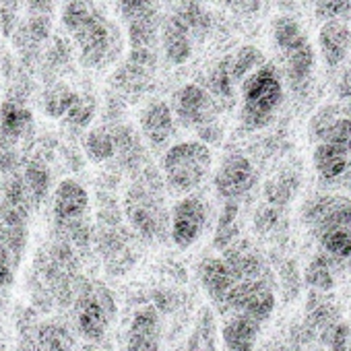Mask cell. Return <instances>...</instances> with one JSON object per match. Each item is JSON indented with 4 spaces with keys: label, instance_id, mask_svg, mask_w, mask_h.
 <instances>
[{
    "label": "cell",
    "instance_id": "obj_1",
    "mask_svg": "<svg viewBox=\"0 0 351 351\" xmlns=\"http://www.w3.org/2000/svg\"><path fill=\"white\" fill-rule=\"evenodd\" d=\"M124 213L130 228L147 242L163 240L169 215L161 199V180L153 169H145L124 197Z\"/></svg>",
    "mask_w": 351,
    "mask_h": 351
},
{
    "label": "cell",
    "instance_id": "obj_2",
    "mask_svg": "<svg viewBox=\"0 0 351 351\" xmlns=\"http://www.w3.org/2000/svg\"><path fill=\"white\" fill-rule=\"evenodd\" d=\"M242 93V110L240 122L246 130H261L267 128L279 106L283 104V75L271 62L263 64L254 73H250L244 83L240 85Z\"/></svg>",
    "mask_w": 351,
    "mask_h": 351
},
{
    "label": "cell",
    "instance_id": "obj_3",
    "mask_svg": "<svg viewBox=\"0 0 351 351\" xmlns=\"http://www.w3.org/2000/svg\"><path fill=\"white\" fill-rule=\"evenodd\" d=\"M213 167L211 145L197 141H182L167 147L161 171L165 184L176 193H193L199 189Z\"/></svg>",
    "mask_w": 351,
    "mask_h": 351
},
{
    "label": "cell",
    "instance_id": "obj_4",
    "mask_svg": "<svg viewBox=\"0 0 351 351\" xmlns=\"http://www.w3.org/2000/svg\"><path fill=\"white\" fill-rule=\"evenodd\" d=\"M71 38L77 48L79 62L91 71H104L112 66L124 48L120 27L108 19L104 11L95 13L85 25L71 34Z\"/></svg>",
    "mask_w": 351,
    "mask_h": 351
},
{
    "label": "cell",
    "instance_id": "obj_5",
    "mask_svg": "<svg viewBox=\"0 0 351 351\" xmlns=\"http://www.w3.org/2000/svg\"><path fill=\"white\" fill-rule=\"evenodd\" d=\"M116 316L114 293L99 281H87L75 295V320L87 341L101 343Z\"/></svg>",
    "mask_w": 351,
    "mask_h": 351
},
{
    "label": "cell",
    "instance_id": "obj_6",
    "mask_svg": "<svg viewBox=\"0 0 351 351\" xmlns=\"http://www.w3.org/2000/svg\"><path fill=\"white\" fill-rule=\"evenodd\" d=\"M155 69H157L155 48H130L126 60L112 73L110 85L118 95L136 99L149 89Z\"/></svg>",
    "mask_w": 351,
    "mask_h": 351
},
{
    "label": "cell",
    "instance_id": "obj_7",
    "mask_svg": "<svg viewBox=\"0 0 351 351\" xmlns=\"http://www.w3.org/2000/svg\"><path fill=\"white\" fill-rule=\"evenodd\" d=\"M275 306H277V298L267 279L238 281L223 302V310L250 316L261 324H265L273 316Z\"/></svg>",
    "mask_w": 351,
    "mask_h": 351
},
{
    "label": "cell",
    "instance_id": "obj_8",
    "mask_svg": "<svg viewBox=\"0 0 351 351\" xmlns=\"http://www.w3.org/2000/svg\"><path fill=\"white\" fill-rule=\"evenodd\" d=\"M171 110H173L176 120H178L180 126L199 130L205 124L217 120L219 104L215 101V97L209 93L207 87L189 83L173 93Z\"/></svg>",
    "mask_w": 351,
    "mask_h": 351
},
{
    "label": "cell",
    "instance_id": "obj_9",
    "mask_svg": "<svg viewBox=\"0 0 351 351\" xmlns=\"http://www.w3.org/2000/svg\"><path fill=\"white\" fill-rule=\"evenodd\" d=\"M209 209L201 197H184L173 205L169 213V238L171 242L186 250L199 242L205 232Z\"/></svg>",
    "mask_w": 351,
    "mask_h": 351
},
{
    "label": "cell",
    "instance_id": "obj_10",
    "mask_svg": "<svg viewBox=\"0 0 351 351\" xmlns=\"http://www.w3.org/2000/svg\"><path fill=\"white\" fill-rule=\"evenodd\" d=\"M254 180H256V171L250 157H246L244 153H230L219 163L213 184L223 201H238L246 193H250Z\"/></svg>",
    "mask_w": 351,
    "mask_h": 351
},
{
    "label": "cell",
    "instance_id": "obj_11",
    "mask_svg": "<svg viewBox=\"0 0 351 351\" xmlns=\"http://www.w3.org/2000/svg\"><path fill=\"white\" fill-rule=\"evenodd\" d=\"M304 219L316 236L332 230L351 232V201L345 197H316L304 207Z\"/></svg>",
    "mask_w": 351,
    "mask_h": 351
},
{
    "label": "cell",
    "instance_id": "obj_12",
    "mask_svg": "<svg viewBox=\"0 0 351 351\" xmlns=\"http://www.w3.org/2000/svg\"><path fill=\"white\" fill-rule=\"evenodd\" d=\"M138 124L145 141L155 149L165 147L178 130V120H176L171 106L161 99H153L143 108Z\"/></svg>",
    "mask_w": 351,
    "mask_h": 351
},
{
    "label": "cell",
    "instance_id": "obj_13",
    "mask_svg": "<svg viewBox=\"0 0 351 351\" xmlns=\"http://www.w3.org/2000/svg\"><path fill=\"white\" fill-rule=\"evenodd\" d=\"M87 211H89L87 189L73 178L58 182V186L52 193L54 226H66V223L79 221V219L87 217Z\"/></svg>",
    "mask_w": 351,
    "mask_h": 351
},
{
    "label": "cell",
    "instance_id": "obj_14",
    "mask_svg": "<svg viewBox=\"0 0 351 351\" xmlns=\"http://www.w3.org/2000/svg\"><path fill=\"white\" fill-rule=\"evenodd\" d=\"M126 351H161V318L157 308L143 306L134 312L126 335Z\"/></svg>",
    "mask_w": 351,
    "mask_h": 351
},
{
    "label": "cell",
    "instance_id": "obj_15",
    "mask_svg": "<svg viewBox=\"0 0 351 351\" xmlns=\"http://www.w3.org/2000/svg\"><path fill=\"white\" fill-rule=\"evenodd\" d=\"M161 44H163V54L165 60L173 66H182L186 64L193 54H195V44L197 38L193 32L182 23L180 17H176L173 13L165 17L161 23Z\"/></svg>",
    "mask_w": 351,
    "mask_h": 351
},
{
    "label": "cell",
    "instance_id": "obj_16",
    "mask_svg": "<svg viewBox=\"0 0 351 351\" xmlns=\"http://www.w3.org/2000/svg\"><path fill=\"white\" fill-rule=\"evenodd\" d=\"M318 50L328 69H337L351 54V25L345 19L322 21L318 32Z\"/></svg>",
    "mask_w": 351,
    "mask_h": 351
},
{
    "label": "cell",
    "instance_id": "obj_17",
    "mask_svg": "<svg viewBox=\"0 0 351 351\" xmlns=\"http://www.w3.org/2000/svg\"><path fill=\"white\" fill-rule=\"evenodd\" d=\"M199 279L207 291V295L217 304V306H223L228 293L234 289V285L240 281L234 273V269L228 265V261L221 256H209L201 263L199 267Z\"/></svg>",
    "mask_w": 351,
    "mask_h": 351
},
{
    "label": "cell",
    "instance_id": "obj_18",
    "mask_svg": "<svg viewBox=\"0 0 351 351\" xmlns=\"http://www.w3.org/2000/svg\"><path fill=\"white\" fill-rule=\"evenodd\" d=\"M310 134L318 143H332L351 153V116H339L335 108H322L312 118Z\"/></svg>",
    "mask_w": 351,
    "mask_h": 351
},
{
    "label": "cell",
    "instance_id": "obj_19",
    "mask_svg": "<svg viewBox=\"0 0 351 351\" xmlns=\"http://www.w3.org/2000/svg\"><path fill=\"white\" fill-rule=\"evenodd\" d=\"M283 56V73H285V81L287 85L300 93L308 87L312 73H314V64H316V54H314V46L310 44V40L285 54Z\"/></svg>",
    "mask_w": 351,
    "mask_h": 351
},
{
    "label": "cell",
    "instance_id": "obj_20",
    "mask_svg": "<svg viewBox=\"0 0 351 351\" xmlns=\"http://www.w3.org/2000/svg\"><path fill=\"white\" fill-rule=\"evenodd\" d=\"M21 171H23V180H25L27 193L32 197V203H34L36 209H40L42 203H46V199L50 197V191H52V169L48 165L46 155L36 153V155L25 157L23 165H21Z\"/></svg>",
    "mask_w": 351,
    "mask_h": 351
},
{
    "label": "cell",
    "instance_id": "obj_21",
    "mask_svg": "<svg viewBox=\"0 0 351 351\" xmlns=\"http://www.w3.org/2000/svg\"><path fill=\"white\" fill-rule=\"evenodd\" d=\"M223 258L234 269V273L240 281L267 279V273H269L267 263L248 242H234L230 248L223 250Z\"/></svg>",
    "mask_w": 351,
    "mask_h": 351
},
{
    "label": "cell",
    "instance_id": "obj_22",
    "mask_svg": "<svg viewBox=\"0 0 351 351\" xmlns=\"http://www.w3.org/2000/svg\"><path fill=\"white\" fill-rule=\"evenodd\" d=\"M261 326L263 324L250 316L234 314L221 328V341L226 351H254Z\"/></svg>",
    "mask_w": 351,
    "mask_h": 351
},
{
    "label": "cell",
    "instance_id": "obj_23",
    "mask_svg": "<svg viewBox=\"0 0 351 351\" xmlns=\"http://www.w3.org/2000/svg\"><path fill=\"white\" fill-rule=\"evenodd\" d=\"M0 126L19 143L34 134V114L25 99L9 95L0 104Z\"/></svg>",
    "mask_w": 351,
    "mask_h": 351
},
{
    "label": "cell",
    "instance_id": "obj_24",
    "mask_svg": "<svg viewBox=\"0 0 351 351\" xmlns=\"http://www.w3.org/2000/svg\"><path fill=\"white\" fill-rule=\"evenodd\" d=\"M312 163L316 173L322 180L332 182L347 171L349 167V151L343 147H337L332 143H318L312 153Z\"/></svg>",
    "mask_w": 351,
    "mask_h": 351
},
{
    "label": "cell",
    "instance_id": "obj_25",
    "mask_svg": "<svg viewBox=\"0 0 351 351\" xmlns=\"http://www.w3.org/2000/svg\"><path fill=\"white\" fill-rule=\"evenodd\" d=\"M116 138V159L124 169H138L145 161V149L136 132L122 122L110 124Z\"/></svg>",
    "mask_w": 351,
    "mask_h": 351
},
{
    "label": "cell",
    "instance_id": "obj_26",
    "mask_svg": "<svg viewBox=\"0 0 351 351\" xmlns=\"http://www.w3.org/2000/svg\"><path fill=\"white\" fill-rule=\"evenodd\" d=\"M73 62V46L64 38H52L40 58V73L46 83L58 81V77L71 66Z\"/></svg>",
    "mask_w": 351,
    "mask_h": 351
},
{
    "label": "cell",
    "instance_id": "obj_27",
    "mask_svg": "<svg viewBox=\"0 0 351 351\" xmlns=\"http://www.w3.org/2000/svg\"><path fill=\"white\" fill-rule=\"evenodd\" d=\"M79 91H75L71 85L62 83V81H52L44 85L42 97H40V108L42 112L52 118V120H62L69 110L73 108V104L77 101Z\"/></svg>",
    "mask_w": 351,
    "mask_h": 351
},
{
    "label": "cell",
    "instance_id": "obj_28",
    "mask_svg": "<svg viewBox=\"0 0 351 351\" xmlns=\"http://www.w3.org/2000/svg\"><path fill=\"white\" fill-rule=\"evenodd\" d=\"M209 93L215 97V101L221 106H232V101L236 99V87H240L234 79L232 66H230V58L228 54L209 71L207 75V85Z\"/></svg>",
    "mask_w": 351,
    "mask_h": 351
},
{
    "label": "cell",
    "instance_id": "obj_29",
    "mask_svg": "<svg viewBox=\"0 0 351 351\" xmlns=\"http://www.w3.org/2000/svg\"><path fill=\"white\" fill-rule=\"evenodd\" d=\"M83 151L93 163H106L110 159H116V138L112 126L101 124L91 128L83 138Z\"/></svg>",
    "mask_w": 351,
    "mask_h": 351
},
{
    "label": "cell",
    "instance_id": "obj_30",
    "mask_svg": "<svg viewBox=\"0 0 351 351\" xmlns=\"http://www.w3.org/2000/svg\"><path fill=\"white\" fill-rule=\"evenodd\" d=\"M300 191V176L291 169L279 171L277 176L265 184V199L269 205L283 209L285 205H289L295 195Z\"/></svg>",
    "mask_w": 351,
    "mask_h": 351
},
{
    "label": "cell",
    "instance_id": "obj_31",
    "mask_svg": "<svg viewBox=\"0 0 351 351\" xmlns=\"http://www.w3.org/2000/svg\"><path fill=\"white\" fill-rule=\"evenodd\" d=\"M27 345L34 351H71L73 337L66 326L58 322H44L34 335V339L27 341Z\"/></svg>",
    "mask_w": 351,
    "mask_h": 351
},
{
    "label": "cell",
    "instance_id": "obj_32",
    "mask_svg": "<svg viewBox=\"0 0 351 351\" xmlns=\"http://www.w3.org/2000/svg\"><path fill=\"white\" fill-rule=\"evenodd\" d=\"M95 114H97V97L93 93H79L77 101L73 104V108L62 120L73 134H81L91 126Z\"/></svg>",
    "mask_w": 351,
    "mask_h": 351
},
{
    "label": "cell",
    "instance_id": "obj_33",
    "mask_svg": "<svg viewBox=\"0 0 351 351\" xmlns=\"http://www.w3.org/2000/svg\"><path fill=\"white\" fill-rule=\"evenodd\" d=\"M238 215H240V207L238 201H226L219 217H217V228H215V238H213V246L219 250L230 248L238 234H240V223H238Z\"/></svg>",
    "mask_w": 351,
    "mask_h": 351
},
{
    "label": "cell",
    "instance_id": "obj_34",
    "mask_svg": "<svg viewBox=\"0 0 351 351\" xmlns=\"http://www.w3.org/2000/svg\"><path fill=\"white\" fill-rule=\"evenodd\" d=\"M273 40H275V46L279 48V52L285 54V52L306 44L308 36L293 17L281 15L273 21Z\"/></svg>",
    "mask_w": 351,
    "mask_h": 351
},
{
    "label": "cell",
    "instance_id": "obj_35",
    "mask_svg": "<svg viewBox=\"0 0 351 351\" xmlns=\"http://www.w3.org/2000/svg\"><path fill=\"white\" fill-rule=\"evenodd\" d=\"M228 58H230V66H232V73H234V79L238 85H242L250 73H254L256 69L267 64L265 54L256 46H250V44L240 46L238 50L230 52Z\"/></svg>",
    "mask_w": 351,
    "mask_h": 351
},
{
    "label": "cell",
    "instance_id": "obj_36",
    "mask_svg": "<svg viewBox=\"0 0 351 351\" xmlns=\"http://www.w3.org/2000/svg\"><path fill=\"white\" fill-rule=\"evenodd\" d=\"M101 9L95 5V0H62L60 23L69 34H75L81 25H85Z\"/></svg>",
    "mask_w": 351,
    "mask_h": 351
},
{
    "label": "cell",
    "instance_id": "obj_37",
    "mask_svg": "<svg viewBox=\"0 0 351 351\" xmlns=\"http://www.w3.org/2000/svg\"><path fill=\"white\" fill-rule=\"evenodd\" d=\"M326 291H312L310 293V298H308V304H306V316H308V322L314 326V328H318L320 332L326 328V326H330L332 322H337L339 318V314H337V310H335V306H332V302L324 295Z\"/></svg>",
    "mask_w": 351,
    "mask_h": 351
},
{
    "label": "cell",
    "instance_id": "obj_38",
    "mask_svg": "<svg viewBox=\"0 0 351 351\" xmlns=\"http://www.w3.org/2000/svg\"><path fill=\"white\" fill-rule=\"evenodd\" d=\"M304 281L308 287L316 291H330L335 287V275L330 267V256L328 254H318L314 256L306 271H304Z\"/></svg>",
    "mask_w": 351,
    "mask_h": 351
},
{
    "label": "cell",
    "instance_id": "obj_39",
    "mask_svg": "<svg viewBox=\"0 0 351 351\" xmlns=\"http://www.w3.org/2000/svg\"><path fill=\"white\" fill-rule=\"evenodd\" d=\"M215 320L211 310H203L184 351H215Z\"/></svg>",
    "mask_w": 351,
    "mask_h": 351
},
{
    "label": "cell",
    "instance_id": "obj_40",
    "mask_svg": "<svg viewBox=\"0 0 351 351\" xmlns=\"http://www.w3.org/2000/svg\"><path fill=\"white\" fill-rule=\"evenodd\" d=\"M320 246L324 254H328L335 261H347L351 258V232L347 230H332L322 236H318Z\"/></svg>",
    "mask_w": 351,
    "mask_h": 351
},
{
    "label": "cell",
    "instance_id": "obj_41",
    "mask_svg": "<svg viewBox=\"0 0 351 351\" xmlns=\"http://www.w3.org/2000/svg\"><path fill=\"white\" fill-rule=\"evenodd\" d=\"M320 335L330 351H349L351 347V328L341 320L326 326Z\"/></svg>",
    "mask_w": 351,
    "mask_h": 351
},
{
    "label": "cell",
    "instance_id": "obj_42",
    "mask_svg": "<svg viewBox=\"0 0 351 351\" xmlns=\"http://www.w3.org/2000/svg\"><path fill=\"white\" fill-rule=\"evenodd\" d=\"M351 11V0H314V15L320 21L345 19Z\"/></svg>",
    "mask_w": 351,
    "mask_h": 351
},
{
    "label": "cell",
    "instance_id": "obj_43",
    "mask_svg": "<svg viewBox=\"0 0 351 351\" xmlns=\"http://www.w3.org/2000/svg\"><path fill=\"white\" fill-rule=\"evenodd\" d=\"M23 0H0V32L5 38H11L19 25V9Z\"/></svg>",
    "mask_w": 351,
    "mask_h": 351
},
{
    "label": "cell",
    "instance_id": "obj_44",
    "mask_svg": "<svg viewBox=\"0 0 351 351\" xmlns=\"http://www.w3.org/2000/svg\"><path fill=\"white\" fill-rule=\"evenodd\" d=\"M279 223V207H273V205H263L256 215H254V228L256 232L261 234H267L271 230H275V226Z\"/></svg>",
    "mask_w": 351,
    "mask_h": 351
},
{
    "label": "cell",
    "instance_id": "obj_45",
    "mask_svg": "<svg viewBox=\"0 0 351 351\" xmlns=\"http://www.w3.org/2000/svg\"><path fill=\"white\" fill-rule=\"evenodd\" d=\"M219 3L238 15H254L263 7V0H219Z\"/></svg>",
    "mask_w": 351,
    "mask_h": 351
},
{
    "label": "cell",
    "instance_id": "obj_46",
    "mask_svg": "<svg viewBox=\"0 0 351 351\" xmlns=\"http://www.w3.org/2000/svg\"><path fill=\"white\" fill-rule=\"evenodd\" d=\"M29 15H54L58 0H25Z\"/></svg>",
    "mask_w": 351,
    "mask_h": 351
},
{
    "label": "cell",
    "instance_id": "obj_47",
    "mask_svg": "<svg viewBox=\"0 0 351 351\" xmlns=\"http://www.w3.org/2000/svg\"><path fill=\"white\" fill-rule=\"evenodd\" d=\"M337 93H339V99L351 101V66L341 75L339 85H337Z\"/></svg>",
    "mask_w": 351,
    "mask_h": 351
},
{
    "label": "cell",
    "instance_id": "obj_48",
    "mask_svg": "<svg viewBox=\"0 0 351 351\" xmlns=\"http://www.w3.org/2000/svg\"><path fill=\"white\" fill-rule=\"evenodd\" d=\"M81 351H110V349H106V347H101V345H97L95 341H89Z\"/></svg>",
    "mask_w": 351,
    "mask_h": 351
},
{
    "label": "cell",
    "instance_id": "obj_49",
    "mask_svg": "<svg viewBox=\"0 0 351 351\" xmlns=\"http://www.w3.org/2000/svg\"><path fill=\"white\" fill-rule=\"evenodd\" d=\"M0 351H5V347H3V343H0Z\"/></svg>",
    "mask_w": 351,
    "mask_h": 351
}]
</instances>
